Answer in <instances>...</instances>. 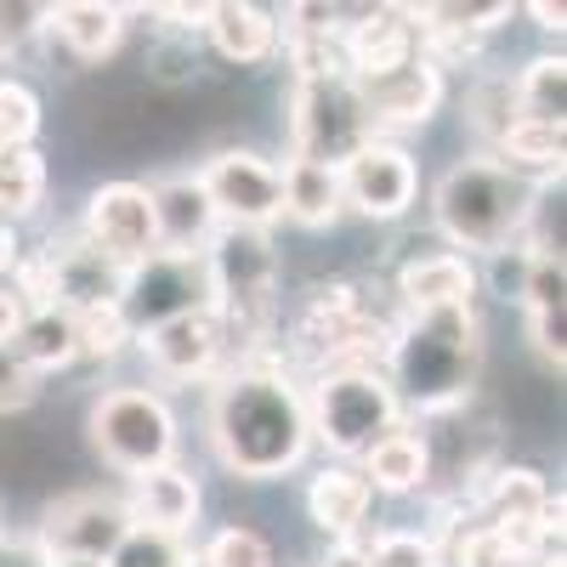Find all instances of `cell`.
<instances>
[{
	"mask_svg": "<svg viewBox=\"0 0 567 567\" xmlns=\"http://www.w3.org/2000/svg\"><path fill=\"white\" fill-rule=\"evenodd\" d=\"M210 449L216 460L245 483H272L284 471H296L312 449L307 425V398L296 374L278 358L261 363H233L210 381Z\"/></svg>",
	"mask_w": 567,
	"mask_h": 567,
	"instance_id": "cell-1",
	"label": "cell"
},
{
	"mask_svg": "<svg viewBox=\"0 0 567 567\" xmlns=\"http://www.w3.org/2000/svg\"><path fill=\"white\" fill-rule=\"evenodd\" d=\"M483 352H488V336H483L477 307H465V312H414L392 329L381 374H386L398 409L425 420V414L471 403L477 374H483Z\"/></svg>",
	"mask_w": 567,
	"mask_h": 567,
	"instance_id": "cell-2",
	"label": "cell"
},
{
	"mask_svg": "<svg viewBox=\"0 0 567 567\" xmlns=\"http://www.w3.org/2000/svg\"><path fill=\"white\" fill-rule=\"evenodd\" d=\"M528 199H534V182H523L488 154H465L432 187V221L454 245V256L460 250L465 256H494V250L516 245Z\"/></svg>",
	"mask_w": 567,
	"mask_h": 567,
	"instance_id": "cell-3",
	"label": "cell"
},
{
	"mask_svg": "<svg viewBox=\"0 0 567 567\" xmlns=\"http://www.w3.org/2000/svg\"><path fill=\"white\" fill-rule=\"evenodd\" d=\"M307 398V425L312 443H323L341 465H358L386 432L403 425V409L386 386L381 363H347V369H323L312 374Z\"/></svg>",
	"mask_w": 567,
	"mask_h": 567,
	"instance_id": "cell-4",
	"label": "cell"
},
{
	"mask_svg": "<svg viewBox=\"0 0 567 567\" xmlns=\"http://www.w3.org/2000/svg\"><path fill=\"white\" fill-rule=\"evenodd\" d=\"M85 432H91V449L109 471L120 477H142V471H159L176 460L182 449V420L171 409L165 392L154 386H114L91 403L85 414Z\"/></svg>",
	"mask_w": 567,
	"mask_h": 567,
	"instance_id": "cell-5",
	"label": "cell"
},
{
	"mask_svg": "<svg viewBox=\"0 0 567 567\" xmlns=\"http://www.w3.org/2000/svg\"><path fill=\"white\" fill-rule=\"evenodd\" d=\"M369 136H374V125L363 114V97H358L352 74L296 80V91H290V159L341 171Z\"/></svg>",
	"mask_w": 567,
	"mask_h": 567,
	"instance_id": "cell-6",
	"label": "cell"
},
{
	"mask_svg": "<svg viewBox=\"0 0 567 567\" xmlns=\"http://www.w3.org/2000/svg\"><path fill=\"white\" fill-rule=\"evenodd\" d=\"M187 312H216V290H210V267L205 256H148L142 267L125 272L120 284V318L131 323V336L187 318Z\"/></svg>",
	"mask_w": 567,
	"mask_h": 567,
	"instance_id": "cell-7",
	"label": "cell"
},
{
	"mask_svg": "<svg viewBox=\"0 0 567 567\" xmlns=\"http://www.w3.org/2000/svg\"><path fill=\"white\" fill-rule=\"evenodd\" d=\"M74 233L103 261H114L120 272H131L148 256H159V221H154L148 182H103L97 194L85 199V216H80Z\"/></svg>",
	"mask_w": 567,
	"mask_h": 567,
	"instance_id": "cell-8",
	"label": "cell"
},
{
	"mask_svg": "<svg viewBox=\"0 0 567 567\" xmlns=\"http://www.w3.org/2000/svg\"><path fill=\"white\" fill-rule=\"evenodd\" d=\"M125 534H131V511L120 494H103V488L52 499L34 528L45 556H58V561H109Z\"/></svg>",
	"mask_w": 567,
	"mask_h": 567,
	"instance_id": "cell-9",
	"label": "cell"
},
{
	"mask_svg": "<svg viewBox=\"0 0 567 567\" xmlns=\"http://www.w3.org/2000/svg\"><path fill=\"white\" fill-rule=\"evenodd\" d=\"M205 194L221 216V227H267L284 221V182H278V165L250 154V148H221L205 171Z\"/></svg>",
	"mask_w": 567,
	"mask_h": 567,
	"instance_id": "cell-10",
	"label": "cell"
},
{
	"mask_svg": "<svg viewBox=\"0 0 567 567\" xmlns=\"http://www.w3.org/2000/svg\"><path fill=\"white\" fill-rule=\"evenodd\" d=\"M341 194H347V210H358L363 221H398L420 194L414 154L392 136H369L341 165Z\"/></svg>",
	"mask_w": 567,
	"mask_h": 567,
	"instance_id": "cell-11",
	"label": "cell"
},
{
	"mask_svg": "<svg viewBox=\"0 0 567 567\" xmlns=\"http://www.w3.org/2000/svg\"><path fill=\"white\" fill-rule=\"evenodd\" d=\"M142 358L154 363L159 381H216V374H227V329L216 312H187V318H171L159 329H148V336H136Z\"/></svg>",
	"mask_w": 567,
	"mask_h": 567,
	"instance_id": "cell-12",
	"label": "cell"
},
{
	"mask_svg": "<svg viewBox=\"0 0 567 567\" xmlns=\"http://www.w3.org/2000/svg\"><path fill=\"white\" fill-rule=\"evenodd\" d=\"M352 85H358V97H363V114H369L374 136L425 125V120L443 109V91H449V80H443L432 63H425V58H409V63L392 69V74L352 80Z\"/></svg>",
	"mask_w": 567,
	"mask_h": 567,
	"instance_id": "cell-13",
	"label": "cell"
},
{
	"mask_svg": "<svg viewBox=\"0 0 567 567\" xmlns=\"http://www.w3.org/2000/svg\"><path fill=\"white\" fill-rule=\"evenodd\" d=\"M477 290H483V272L471 256H454V250H432V256H414L398 267V284H392V301L403 318L414 312H465L477 307Z\"/></svg>",
	"mask_w": 567,
	"mask_h": 567,
	"instance_id": "cell-14",
	"label": "cell"
},
{
	"mask_svg": "<svg viewBox=\"0 0 567 567\" xmlns=\"http://www.w3.org/2000/svg\"><path fill=\"white\" fill-rule=\"evenodd\" d=\"M341 58H347L352 80L392 74L409 58H420V29H414L409 7H369L352 23H341Z\"/></svg>",
	"mask_w": 567,
	"mask_h": 567,
	"instance_id": "cell-15",
	"label": "cell"
},
{
	"mask_svg": "<svg viewBox=\"0 0 567 567\" xmlns=\"http://www.w3.org/2000/svg\"><path fill=\"white\" fill-rule=\"evenodd\" d=\"M199 477L187 465H159V471H142L131 477V494H125V511H131V528H154V534H171V539H187L199 523Z\"/></svg>",
	"mask_w": 567,
	"mask_h": 567,
	"instance_id": "cell-16",
	"label": "cell"
},
{
	"mask_svg": "<svg viewBox=\"0 0 567 567\" xmlns=\"http://www.w3.org/2000/svg\"><path fill=\"white\" fill-rule=\"evenodd\" d=\"M148 194H154V221H159V250L165 256H205V245L216 239V227H221L205 182L194 171H182V176L154 182Z\"/></svg>",
	"mask_w": 567,
	"mask_h": 567,
	"instance_id": "cell-17",
	"label": "cell"
},
{
	"mask_svg": "<svg viewBox=\"0 0 567 567\" xmlns=\"http://www.w3.org/2000/svg\"><path fill=\"white\" fill-rule=\"evenodd\" d=\"M369 511H374V488L358 465H323L318 477L307 483V516L312 528H323L329 539H358L369 528Z\"/></svg>",
	"mask_w": 567,
	"mask_h": 567,
	"instance_id": "cell-18",
	"label": "cell"
},
{
	"mask_svg": "<svg viewBox=\"0 0 567 567\" xmlns=\"http://www.w3.org/2000/svg\"><path fill=\"white\" fill-rule=\"evenodd\" d=\"M205 34L227 63L250 69L278 52V12L250 7V0H216V7H205Z\"/></svg>",
	"mask_w": 567,
	"mask_h": 567,
	"instance_id": "cell-19",
	"label": "cell"
},
{
	"mask_svg": "<svg viewBox=\"0 0 567 567\" xmlns=\"http://www.w3.org/2000/svg\"><path fill=\"white\" fill-rule=\"evenodd\" d=\"M125 23H131V12L109 7V0H63V7H52L45 34H58L80 63H103V58L120 52Z\"/></svg>",
	"mask_w": 567,
	"mask_h": 567,
	"instance_id": "cell-20",
	"label": "cell"
},
{
	"mask_svg": "<svg viewBox=\"0 0 567 567\" xmlns=\"http://www.w3.org/2000/svg\"><path fill=\"white\" fill-rule=\"evenodd\" d=\"M284 182V221L296 227H336L347 216V194H341V171L336 165H307V159H284L278 165Z\"/></svg>",
	"mask_w": 567,
	"mask_h": 567,
	"instance_id": "cell-21",
	"label": "cell"
},
{
	"mask_svg": "<svg viewBox=\"0 0 567 567\" xmlns=\"http://www.w3.org/2000/svg\"><path fill=\"white\" fill-rule=\"evenodd\" d=\"M561 154H567V125H534V120H516L499 142L494 154L505 171H516L523 182H561Z\"/></svg>",
	"mask_w": 567,
	"mask_h": 567,
	"instance_id": "cell-22",
	"label": "cell"
},
{
	"mask_svg": "<svg viewBox=\"0 0 567 567\" xmlns=\"http://www.w3.org/2000/svg\"><path fill=\"white\" fill-rule=\"evenodd\" d=\"M358 471L369 477L374 494H420L425 488V443H420V425H398V432H386L381 443H374Z\"/></svg>",
	"mask_w": 567,
	"mask_h": 567,
	"instance_id": "cell-23",
	"label": "cell"
},
{
	"mask_svg": "<svg viewBox=\"0 0 567 567\" xmlns=\"http://www.w3.org/2000/svg\"><path fill=\"white\" fill-rule=\"evenodd\" d=\"M12 352L34 369V374H58L69 363H80V336H74V312L63 307H29L23 329H18V341Z\"/></svg>",
	"mask_w": 567,
	"mask_h": 567,
	"instance_id": "cell-24",
	"label": "cell"
},
{
	"mask_svg": "<svg viewBox=\"0 0 567 567\" xmlns=\"http://www.w3.org/2000/svg\"><path fill=\"white\" fill-rule=\"evenodd\" d=\"M516 120L567 125V63H561V52H539L523 74H516Z\"/></svg>",
	"mask_w": 567,
	"mask_h": 567,
	"instance_id": "cell-25",
	"label": "cell"
},
{
	"mask_svg": "<svg viewBox=\"0 0 567 567\" xmlns=\"http://www.w3.org/2000/svg\"><path fill=\"white\" fill-rule=\"evenodd\" d=\"M437 550H443V567H528V556L511 545V534L483 523L477 511H465L449 528V545H437Z\"/></svg>",
	"mask_w": 567,
	"mask_h": 567,
	"instance_id": "cell-26",
	"label": "cell"
},
{
	"mask_svg": "<svg viewBox=\"0 0 567 567\" xmlns=\"http://www.w3.org/2000/svg\"><path fill=\"white\" fill-rule=\"evenodd\" d=\"M465 125L477 131V136H483V148L494 154V142L516 125V80L483 69L477 80H471V91H465Z\"/></svg>",
	"mask_w": 567,
	"mask_h": 567,
	"instance_id": "cell-27",
	"label": "cell"
},
{
	"mask_svg": "<svg viewBox=\"0 0 567 567\" xmlns=\"http://www.w3.org/2000/svg\"><path fill=\"white\" fill-rule=\"evenodd\" d=\"M45 199V159L40 148H18L0 154V221L18 227L23 216H34Z\"/></svg>",
	"mask_w": 567,
	"mask_h": 567,
	"instance_id": "cell-28",
	"label": "cell"
},
{
	"mask_svg": "<svg viewBox=\"0 0 567 567\" xmlns=\"http://www.w3.org/2000/svg\"><path fill=\"white\" fill-rule=\"evenodd\" d=\"M40 125H45V109H40V97H34V85L0 74V154L34 148Z\"/></svg>",
	"mask_w": 567,
	"mask_h": 567,
	"instance_id": "cell-29",
	"label": "cell"
},
{
	"mask_svg": "<svg viewBox=\"0 0 567 567\" xmlns=\"http://www.w3.org/2000/svg\"><path fill=\"white\" fill-rule=\"evenodd\" d=\"M409 18H414V29H449V34H465V40H483V34H494L511 18V7L505 0H488V7L443 0V7H409Z\"/></svg>",
	"mask_w": 567,
	"mask_h": 567,
	"instance_id": "cell-30",
	"label": "cell"
},
{
	"mask_svg": "<svg viewBox=\"0 0 567 567\" xmlns=\"http://www.w3.org/2000/svg\"><path fill=\"white\" fill-rule=\"evenodd\" d=\"M74 336H80V358L91 363H114L136 336L131 323L120 318V307H91V312H74Z\"/></svg>",
	"mask_w": 567,
	"mask_h": 567,
	"instance_id": "cell-31",
	"label": "cell"
},
{
	"mask_svg": "<svg viewBox=\"0 0 567 567\" xmlns=\"http://www.w3.org/2000/svg\"><path fill=\"white\" fill-rule=\"evenodd\" d=\"M369 567H443V550L432 534L420 528H381L374 534V545L363 550Z\"/></svg>",
	"mask_w": 567,
	"mask_h": 567,
	"instance_id": "cell-32",
	"label": "cell"
},
{
	"mask_svg": "<svg viewBox=\"0 0 567 567\" xmlns=\"http://www.w3.org/2000/svg\"><path fill=\"white\" fill-rule=\"evenodd\" d=\"M523 312H567V261L556 256H528V272H523Z\"/></svg>",
	"mask_w": 567,
	"mask_h": 567,
	"instance_id": "cell-33",
	"label": "cell"
},
{
	"mask_svg": "<svg viewBox=\"0 0 567 567\" xmlns=\"http://www.w3.org/2000/svg\"><path fill=\"white\" fill-rule=\"evenodd\" d=\"M187 556V539H171V534H154V528H131L120 539V550L109 556V567H182Z\"/></svg>",
	"mask_w": 567,
	"mask_h": 567,
	"instance_id": "cell-34",
	"label": "cell"
},
{
	"mask_svg": "<svg viewBox=\"0 0 567 567\" xmlns=\"http://www.w3.org/2000/svg\"><path fill=\"white\" fill-rule=\"evenodd\" d=\"M34 398H40V374L12 347H0V414H23Z\"/></svg>",
	"mask_w": 567,
	"mask_h": 567,
	"instance_id": "cell-35",
	"label": "cell"
},
{
	"mask_svg": "<svg viewBox=\"0 0 567 567\" xmlns=\"http://www.w3.org/2000/svg\"><path fill=\"white\" fill-rule=\"evenodd\" d=\"M45 23H52V7H23V0L12 7L7 0V7H0V52H23L29 40L45 34Z\"/></svg>",
	"mask_w": 567,
	"mask_h": 567,
	"instance_id": "cell-36",
	"label": "cell"
},
{
	"mask_svg": "<svg viewBox=\"0 0 567 567\" xmlns=\"http://www.w3.org/2000/svg\"><path fill=\"white\" fill-rule=\"evenodd\" d=\"M528 336H534V352L561 374V363H567V312H534Z\"/></svg>",
	"mask_w": 567,
	"mask_h": 567,
	"instance_id": "cell-37",
	"label": "cell"
},
{
	"mask_svg": "<svg viewBox=\"0 0 567 567\" xmlns=\"http://www.w3.org/2000/svg\"><path fill=\"white\" fill-rule=\"evenodd\" d=\"M0 567H52L34 534H0Z\"/></svg>",
	"mask_w": 567,
	"mask_h": 567,
	"instance_id": "cell-38",
	"label": "cell"
},
{
	"mask_svg": "<svg viewBox=\"0 0 567 567\" xmlns=\"http://www.w3.org/2000/svg\"><path fill=\"white\" fill-rule=\"evenodd\" d=\"M23 318H29V301L18 296V284L0 278V347H12V341H18Z\"/></svg>",
	"mask_w": 567,
	"mask_h": 567,
	"instance_id": "cell-39",
	"label": "cell"
},
{
	"mask_svg": "<svg viewBox=\"0 0 567 567\" xmlns=\"http://www.w3.org/2000/svg\"><path fill=\"white\" fill-rule=\"evenodd\" d=\"M312 567H369V561H363V545H347V539H341V545H329Z\"/></svg>",
	"mask_w": 567,
	"mask_h": 567,
	"instance_id": "cell-40",
	"label": "cell"
},
{
	"mask_svg": "<svg viewBox=\"0 0 567 567\" xmlns=\"http://www.w3.org/2000/svg\"><path fill=\"white\" fill-rule=\"evenodd\" d=\"M23 261V245H18V227H7V221H0V278H7L12 267Z\"/></svg>",
	"mask_w": 567,
	"mask_h": 567,
	"instance_id": "cell-41",
	"label": "cell"
},
{
	"mask_svg": "<svg viewBox=\"0 0 567 567\" xmlns=\"http://www.w3.org/2000/svg\"><path fill=\"white\" fill-rule=\"evenodd\" d=\"M528 18H539V29H550V34H561V23H567L561 7H528Z\"/></svg>",
	"mask_w": 567,
	"mask_h": 567,
	"instance_id": "cell-42",
	"label": "cell"
},
{
	"mask_svg": "<svg viewBox=\"0 0 567 567\" xmlns=\"http://www.w3.org/2000/svg\"><path fill=\"white\" fill-rule=\"evenodd\" d=\"M52 567H109V561H58V556H52Z\"/></svg>",
	"mask_w": 567,
	"mask_h": 567,
	"instance_id": "cell-43",
	"label": "cell"
},
{
	"mask_svg": "<svg viewBox=\"0 0 567 567\" xmlns=\"http://www.w3.org/2000/svg\"><path fill=\"white\" fill-rule=\"evenodd\" d=\"M182 567H199V556H187V561H182Z\"/></svg>",
	"mask_w": 567,
	"mask_h": 567,
	"instance_id": "cell-44",
	"label": "cell"
},
{
	"mask_svg": "<svg viewBox=\"0 0 567 567\" xmlns=\"http://www.w3.org/2000/svg\"><path fill=\"white\" fill-rule=\"evenodd\" d=\"M0 534H7V528H0Z\"/></svg>",
	"mask_w": 567,
	"mask_h": 567,
	"instance_id": "cell-45",
	"label": "cell"
}]
</instances>
